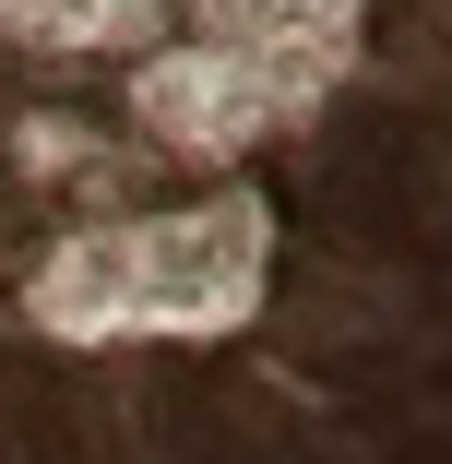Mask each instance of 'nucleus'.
Segmentation results:
<instances>
[{
	"mask_svg": "<svg viewBox=\"0 0 452 464\" xmlns=\"http://www.w3.org/2000/svg\"><path fill=\"white\" fill-rule=\"evenodd\" d=\"M0 464H452V0H0Z\"/></svg>",
	"mask_w": 452,
	"mask_h": 464,
	"instance_id": "obj_1",
	"label": "nucleus"
}]
</instances>
